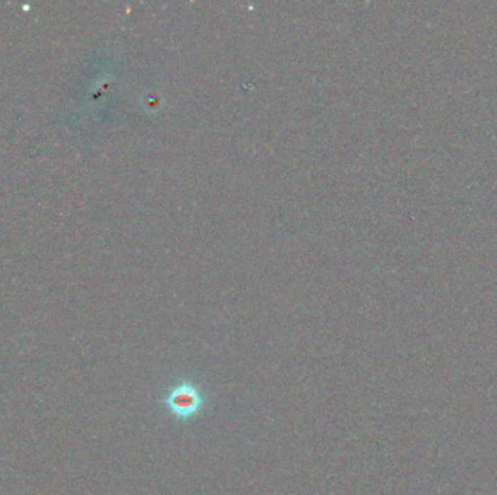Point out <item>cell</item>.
Masks as SVG:
<instances>
[{
	"instance_id": "cell-1",
	"label": "cell",
	"mask_w": 497,
	"mask_h": 495,
	"mask_svg": "<svg viewBox=\"0 0 497 495\" xmlns=\"http://www.w3.org/2000/svg\"><path fill=\"white\" fill-rule=\"evenodd\" d=\"M165 409L178 421L194 420L207 404L204 391L189 380H183L173 385L162 400Z\"/></svg>"
}]
</instances>
